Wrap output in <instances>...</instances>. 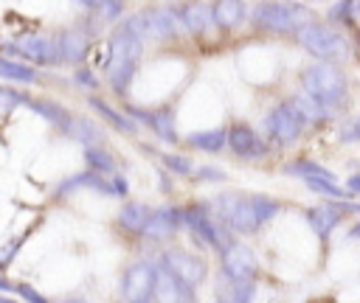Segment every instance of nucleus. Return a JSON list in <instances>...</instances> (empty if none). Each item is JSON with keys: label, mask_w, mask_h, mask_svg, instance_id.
<instances>
[{"label": "nucleus", "mask_w": 360, "mask_h": 303, "mask_svg": "<svg viewBox=\"0 0 360 303\" xmlns=\"http://www.w3.org/2000/svg\"><path fill=\"white\" fill-rule=\"evenodd\" d=\"M217 208H219L225 224L236 233H256L264 222H270L278 213V202L270 196H250V199L219 196Z\"/></svg>", "instance_id": "obj_1"}, {"label": "nucleus", "mask_w": 360, "mask_h": 303, "mask_svg": "<svg viewBox=\"0 0 360 303\" xmlns=\"http://www.w3.org/2000/svg\"><path fill=\"white\" fill-rule=\"evenodd\" d=\"M138 56H141V34L129 22H124L110 39V79L118 93L127 90V84L135 73Z\"/></svg>", "instance_id": "obj_2"}, {"label": "nucleus", "mask_w": 360, "mask_h": 303, "mask_svg": "<svg viewBox=\"0 0 360 303\" xmlns=\"http://www.w3.org/2000/svg\"><path fill=\"white\" fill-rule=\"evenodd\" d=\"M301 87L318 98L321 104H326L329 109L343 104L346 95H349V87H346V76L332 65V62H321V65H309L304 73H301Z\"/></svg>", "instance_id": "obj_3"}, {"label": "nucleus", "mask_w": 360, "mask_h": 303, "mask_svg": "<svg viewBox=\"0 0 360 303\" xmlns=\"http://www.w3.org/2000/svg\"><path fill=\"white\" fill-rule=\"evenodd\" d=\"M312 20V11L301 3H287V0H264L253 8V22L259 28L276 31V34H295L304 22Z\"/></svg>", "instance_id": "obj_4"}, {"label": "nucleus", "mask_w": 360, "mask_h": 303, "mask_svg": "<svg viewBox=\"0 0 360 303\" xmlns=\"http://www.w3.org/2000/svg\"><path fill=\"white\" fill-rule=\"evenodd\" d=\"M295 39L318 59H326V62H335V59H343L346 56V39L323 25V22H315V17L309 22H304L301 28H295Z\"/></svg>", "instance_id": "obj_5"}, {"label": "nucleus", "mask_w": 360, "mask_h": 303, "mask_svg": "<svg viewBox=\"0 0 360 303\" xmlns=\"http://www.w3.org/2000/svg\"><path fill=\"white\" fill-rule=\"evenodd\" d=\"M304 129V118L298 115V109L292 104H278L270 115H267V132L276 143L281 146H290L292 140H298Z\"/></svg>", "instance_id": "obj_6"}, {"label": "nucleus", "mask_w": 360, "mask_h": 303, "mask_svg": "<svg viewBox=\"0 0 360 303\" xmlns=\"http://www.w3.org/2000/svg\"><path fill=\"white\" fill-rule=\"evenodd\" d=\"M124 297L129 300H152L158 295V267L141 261V264H132L127 272H124Z\"/></svg>", "instance_id": "obj_7"}, {"label": "nucleus", "mask_w": 360, "mask_h": 303, "mask_svg": "<svg viewBox=\"0 0 360 303\" xmlns=\"http://www.w3.org/2000/svg\"><path fill=\"white\" fill-rule=\"evenodd\" d=\"M129 25L149 39H172L177 34V20L169 8H146L143 14L132 17Z\"/></svg>", "instance_id": "obj_8"}, {"label": "nucleus", "mask_w": 360, "mask_h": 303, "mask_svg": "<svg viewBox=\"0 0 360 303\" xmlns=\"http://www.w3.org/2000/svg\"><path fill=\"white\" fill-rule=\"evenodd\" d=\"M222 275L228 281H253V275H256V258L248 250V244L228 241L222 247Z\"/></svg>", "instance_id": "obj_9"}, {"label": "nucleus", "mask_w": 360, "mask_h": 303, "mask_svg": "<svg viewBox=\"0 0 360 303\" xmlns=\"http://www.w3.org/2000/svg\"><path fill=\"white\" fill-rule=\"evenodd\" d=\"M183 224L202 241V244H208V247H217V250H222L225 244H228V238H225V233H222V227L217 224V222H211L208 219V213H205V208L202 205H191V208H186L183 210Z\"/></svg>", "instance_id": "obj_10"}, {"label": "nucleus", "mask_w": 360, "mask_h": 303, "mask_svg": "<svg viewBox=\"0 0 360 303\" xmlns=\"http://www.w3.org/2000/svg\"><path fill=\"white\" fill-rule=\"evenodd\" d=\"M163 267L169 272H174L180 281L197 286L202 278H205V261L197 258L194 252H186V250H166L163 252Z\"/></svg>", "instance_id": "obj_11"}, {"label": "nucleus", "mask_w": 360, "mask_h": 303, "mask_svg": "<svg viewBox=\"0 0 360 303\" xmlns=\"http://www.w3.org/2000/svg\"><path fill=\"white\" fill-rule=\"evenodd\" d=\"M180 224H183V210L169 205V208H160V210L149 213V219H146L141 233H146L152 238H169Z\"/></svg>", "instance_id": "obj_12"}, {"label": "nucleus", "mask_w": 360, "mask_h": 303, "mask_svg": "<svg viewBox=\"0 0 360 303\" xmlns=\"http://www.w3.org/2000/svg\"><path fill=\"white\" fill-rule=\"evenodd\" d=\"M225 143H228V146L233 149V154H239V157H262V154H264V143H262L259 135H256L250 126H245V123L231 126Z\"/></svg>", "instance_id": "obj_13"}, {"label": "nucleus", "mask_w": 360, "mask_h": 303, "mask_svg": "<svg viewBox=\"0 0 360 303\" xmlns=\"http://www.w3.org/2000/svg\"><path fill=\"white\" fill-rule=\"evenodd\" d=\"M174 17H180L186 31H191L194 36H202L211 25V6H205L202 0H191V3H183Z\"/></svg>", "instance_id": "obj_14"}, {"label": "nucleus", "mask_w": 360, "mask_h": 303, "mask_svg": "<svg viewBox=\"0 0 360 303\" xmlns=\"http://www.w3.org/2000/svg\"><path fill=\"white\" fill-rule=\"evenodd\" d=\"M211 22H217L225 31L239 28L245 22V3L242 0H217L211 6Z\"/></svg>", "instance_id": "obj_15"}, {"label": "nucleus", "mask_w": 360, "mask_h": 303, "mask_svg": "<svg viewBox=\"0 0 360 303\" xmlns=\"http://www.w3.org/2000/svg\"><path fill=\"white\" fill-rule=\"evenodd\" d=\"M132 118H141L143 123H149L166 143H174L177 135H174V112L172 109H158V112H143V109H129Z\"/></svg>", "instance_id": "obj_16"}, {"label": "nucleus", "mask_w": 360, "mask_h": 303, "mask_svg": "<svg viewBox=\"0 0 360 303\" xmlns=\"http://www.w3.org/2000/svg\"><path fill=\"white\" fill-rule=\"evenodd\" d=\"M307 219H309V227L315 230V236H318L321 241H326V238H329V233L338 227L340 213H338V208H335V205H315V208H309V210H307Z\"/></svg>", "instance_id": "obj_17"}, {"label": "nucleus", "mask_w": 360, "mask_h": 303, "mask_svg": "<svg viewBox=\"0 0 360 303\" xmlns=\"http://www.w3.org/2000/svg\"><path fill=\"white\" fill-rule=\"evenodd\" d=\"M290 104L298 109V115H301L304 121H312V123H321V121H326V118H329V112H332L326 104H321L318 98H312L307 90H301V93H298V95H295Z\"/></svg>", "instance_id": "obj_18"}, {"label": "nucleus", "mask_w": 360, "mask_h": 303, "mask_svg": "<svg viewBox=\"0 0 360 303\" xmlns=\"http://www.w3.org/2000/svg\"><path fill=\"white\" fill-rule=\"evenodd\" d=\"M225 140H228V129H208V132H194L188 137L191 146L202 149V152H219L225 149Z\"/></svg>", "instance_id": "obj_19"}, {"label": "nucleus", "mask_w": 360, "mask_h": 303, "mask_svg": "<svg viewBox=\"0 0 360 303\" xmlns=\"http://www.w3.org/2000/svg\"><path fill=\"white\" fill-rule=\"evenodd\" d=\"M149 208L146 205H127L124 210H121V224L127 227V230H135V233H141L143 230V224H146V219H149Z\"/></svg>", "instance_id": "obj_20"}, {"label": "nucleus", "mask_w": 360, "mask_h": 303, "mask_svg": "<svg viewBox=\"0 0 360 303\" xmlns=\"http://www.w3.org/2000/svg\"><path fill=\"white\" fill-rule=\"evenodd\" d=\"M357 11H360V0H338L329 8V20H335V22H354Z\"/></svg>", "instance_id": "obj_21"}, {"label": "nucleus", "mask_w": 360, "mask_h": 303, "mask_svg": "<svg viewBox=\"0 0 360 303\" xmlns=\"http://www.w3.org/2000/svg\"><path fill=\"white\" fill-rule=\"evenodd\" d=\"M90 104H93V107H96V109H98V112H101V115H104V118H107L110 123H115V126H118L121 132H135V126H132V123H129L127 118H121L118 112H112V109H110V107H107L104 101H98V98H93Z\"/></svg>", "instance_id": "obj_22"}, {"label": "nucleus", "mask_w": 360, "mask_h": 303, "mask_svg": "<svg viewBox=\"0 0 360 303\" xmlns=\"http://www.w3.org/2000/svg\"><path fill=\"white\" fill-rule=\"evenodd\" d=\"M231 283H233L231 292H228L231 300H253V295H256L253 281H231Z\"/></svg>", "instance_id": "obj_23"}, {"label": "nucleus", "mask_w": 360, "mask_h": 303, "mask_svg": "<svg viewBox=\"0 0 360 303\" xmlns=\"http://www.w3.org/2000/svg\"><path fill=\"white\" fill-rule=\"evenodd\" d=\"M163 163L174 171V174H191L194 171V166H191V160L188 157H183V154H163Z\"/></svg>", "instance_id": "obj_24"}, {"label": "nucleus", "mask_w": 360, "mask_h": 303, "mask_svg": "<svg viewBox=\"0 0 360 303\" xmlns=\"http://www.w3.org/2000/svg\"><path fill=\"white\" fill-rule=\"evenodd\" d=\"M87 163H90L93 168H98V171H110V168H112V160H110L104 152H96V149L87 152Z\"/></svg>", "instance_id": "obj_25"}, {"label": "nucleus", "mask_w": 360, "mask_h": 303, "mask_svg": "<svg viewBox=\"0 0 360 303\" xmlns=\"http://www.w3.org/2000/svg\"><path fill=\"white\" fill-rule=\"evenodd\" d=\"M340 140H343V143L360 140V118H354V121H349V123L343 126V132H340Z\"/></svg>", "instance_id": "obj_26"}, {"label": "nucleus", "mask_w": 360, "mask_h": 303, "mask_svg": "<svg viewBox=\"0 0 360 303\" xmlns=\"http://www.w3.org/2000/svg\"><path fill=\"white\" fill-rule=\"evenodd\" d=\"M197 180L217 182V180H225V171H219V168H214V166H202V168H197Z\"/></svg>", "instance_id": "obj_27"}, {"label": "nucleus", "mask_w": 360, "mask_h": 303, "mask_svg": "<svg viewBox=\"0 0 360 303\" xmlns=\"http://www.w3.org/2000/svg\"><path fill=\"white\" fill-rule=\"evenodd\" d=\"M346 191H349V194H360V174H352V177L346 180Z\"/></svg>", "instance_id": "obj_28"}, {"label": "nucleus", "mask_w": 360, "mask_h": 303, "mask_svg": "<svg viewBox=\"0 0 360 303\" xmlns=\"http://www.w3.org/2000/svg\"><path fill=\"white\" fill-rule=\"evenodd\" d=\"M338 208H340V210H354V213H360V202H357V205H349V202H346V205H338Z\"/></svg>", "instance_id": "obj_29"}, {"label": "nucleus", "mask_w": 360, "mask_h": 303, "mask_svg": "<svg viewBox=\"0 0 360 303\" xmlns=\"http://www.w3.org/2000/svg\"><path fill=\"white\" fill-rule=\"evenodd\" d=\"M352 236H354V238H360V224H354V227H352Z\"/></svg>", "instance_id": "obj_30"}]
</instances>
